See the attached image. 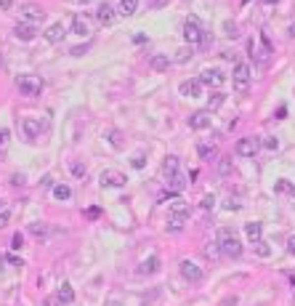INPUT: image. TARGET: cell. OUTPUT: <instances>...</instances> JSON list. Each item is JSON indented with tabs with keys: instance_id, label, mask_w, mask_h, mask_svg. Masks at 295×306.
<instances>
[{
	"instance_id": "4",
	"label": "cell",
	"mask_w": 295,
	"mask_h": 306,
	"mask_svg": "<svg viewBox=\"0 0 295 306\" xmlns=\"http://www.w3.org/2000/svg\"><path fill=\"white\" fill-rule=\"evenodd\" d=\"M202 35H205V30H202L200 19H197V16H189L186 22H183V40H186L189 45H200Z\"/></svg>"
},
{
	"instance_id": "39",
	"label": "cell",
	"mask_w": 295,
	"mask_h": 306,
	"mask_svg": "<svg viewBox=\"0 0 295 306\" xmlns=\"http://www.w3.org/2000/svg\"><path fill=\"white\" fill-rule=\"evenodd\" d=\"M144 162H147V157H144V154H133L130 165H133V168H139V171H141V168H144Z\"/></svg>"
},
{
	"instance_id": "51",
	"label": "cell",
	"mask_w": 295,
	"mask_h": 306,
	"mask_svg": "<svg viewBox=\"0 0 295 306\" xmlns=\"http://www.w3.org/2000/svg\"><path fill=\"white\" fill-rule=\"evenodd\" d=\"M285 115H287V109H285V107H279V109H277V120H282Z\"/></svg>"
},
{
	"instance_id": "40",
	"label": "cell",
	"mask_w": 295,
	"mask_h": 306,
	"mask_svg": "<svg viewBox=\"0 0 295 306\" xmlns=\"http://www.w3.org/2000/svg\"><path fill=\"white\" fill-rule=\"evenodd\" d=\"M224 208H226V211H239V208H242V205L237 203V200H232V197H229V200H226V203H224Z\"/></svg>"
},
{
	"instance_id": "11",
	"label": "cell",
	"mask_w": 295,
	"mask_h": 306,
	"mask_svg": "<svg viewBox=\"0 0 295 306\" xmlns=\"http://www.w3.org/2000/svg\"><path fill=\"white\" fill-rule=\"evenodd\" d=\"M157 272H160V258H157V256L144 258V261L136 266V275H139V277H149V275H157Z\"/></svg>"
},
{
	"instance_id": "29",
	"label": "cell",
	"mask_w": 295,
	"mask_h": 306,
	"mask_svg": "<svg viewBox=\"0 0 295 306\" xmlns=\"http://www.w3.org/2000/svg\"><path fill=\"white\" fill-rule=\"evenodd\" d=\"M69 171H72V176H75V179H85V173H88V168L83 165V162H69Z\"/></svg>"
},
{
	"instance_id": "19",
	"label": "cell",
	"mask_w": 295,
	"mask_h": 306,
	"mask_svg": "<svg viewBox=\"0 0 295 306\" xmlns=\"http://www.w3.org/2000/svg\"><path fill=\"white\" fill-rule=\"evenodd\" d=\"M149 67L154 69V72H168V67H170V59L165 54H154L152 59H149Z\"/></svg>"
},
{
	"instance_id": "3",
	"label": "cell",
	"mask_w": 295,
	"mask_h": 306,
	"mask_svg": "<svg viewBox=\"0 0 295 306\" xmlns=\"http://www.w3.org/2000/svg\"><path fill=\"white\" fill-rule=\"evenodd\" d=\"M250 64L247 61H237L234 64V72H232V83H234V88L239 91V93H245L247 86H250Z\"/></svg>"
},
{
	"instance_id": "21",
	"label": "cell",
	"mask_w": 295,
	"mask_h": 306,
	"mask_svg": "<svg viewBox=\"0 0 295 306\" xmlns=\"http://www.w3.org/2000/svg\"><path fill=\"white\" fill-rule=\"evenodd\" d=\"M274 192L277 194H285V197H295V184L287 179H279L277 184H274Z\"/></svg>"
},
{
	"instance_id": "1",
	"label": "cell",
	"mask_w": 295,
	"mask_h": 306,
	"mask_svg": "<svg viewBox=\"0 0 295 306\" xmlns=\"http://www.w3.org/2000/svg\"><path fill=\"white\" fill-rule=\"evenodd\" d=\"M218 248H221V253H224V256L237 258L239 253H242V243H239L237 232L229 229V226H224V229L218 232Z\"/></svg>"
},
{
	"instance_id": "52",
	"label": "cell",
	"mask_w": 295,
	"mask_h": 306,
	"mask_svg": "<svg viewBox=\"0 0 295 306\" xmlns=\"http://www.w3.org/2000/svg\"><path fill=\"white\" fill-rule=\"evenodd\" d=\"M56 304H59V301H56V296H54V298H48V301H45L43 306H56Z\"/></svg>"
},
{
	"instance_id": "23",
	"label": "cell",
	"mask_w": 295,
	"mask_h": 306,
	"mask_svg": "<svg viewBox=\"0 0 295 306\" xmlns=\"http://www.w3.org/2000/svg\"><path fill=\"white\" fill-rule=\"evenodd\" d=\"M72 32H75V35H88V22H85V16H80V14H77V16H72Z\"/></svg>"
},
{
	"instance_id": "10",
	"label": "cell",
	"mask_w": 295,
	"mask_h": 306,
	"mask_svg": "<svg viewBox=\"0 0 295 306\" xmlns=\"http://www.w3.org/2000/svg\"><path fill=\"white\" fill-rule=\"evenodd\" d=\"M98 181H101V186H125V176H122L120 171H101V176H98Z\"/></svg>"
},
{
	"instance_id": "12",
	"label": "cell",
	"mask_w": 295,
	"mask_h": 306,
	"mask_svg": "<svg viewBox=\"0 0 295 306\" xmlns=\"http://www.w3.org/2000/svg\"><path fill=\"white\" fill-rule=\"evenodd\" d=\"M202 88H205V86H202L200 80H183L178 91H181V96H186V99H200Z\"/></svg>"
},
{
	"instance_id": "44",
	"label": "cell",
	"mask_w": 295,
	"mask_h": 306,
	"mask_svg": "<svg viewBox=\"0 0 295 306\" xmlns=\"http://www.w3.org/2000/svg\"><path fill=\"white\" fill-rule=\"evenodd\" d=\"M264 147H266V149H271V152H274V149L279 147V141H277V139H266V141H264Z\"/></svg>"
},
{
	"instance_id": "30",
	"label": "cell",
	"mask_w": 295,
	"mask_h": 306,
	"mask_svg": "<svg viewBox=\"0 0 295 306\" xmlns=\"http://www.w3.org/2000/svg\"><path fill=\"white\" fill-rule=\"evenodd\" d=\"M107 141H109L115 149H120V147H122V133H120V131H107Z\"/></svg>"
},
{
	"instance_id": "20",
	"label": "cell",
	"mask_w": 295,
	"mask_h": 306,
	"mask_svg": "<svg viewBox=\"0 0 295 306\" xmlns=\"http://www.w3.org/2000/svg\"><path fill=\"white\" fill-rule=\"evenodd\" d=\"M245 234H247V240L255 245V243H261V234H264V226L258 224V221H250V224L245 226Z\"/></svg>"
},
{
	"instance_id": "50",
	"label": "cell",
	"mask_w": 295,
	"mask_h": 306,
	"mask_svg": "<svg viewBox=\"0 0 295 306\" xmlns=\"http://www.w3.org/2000/svg\"><path fill=\"white\" fill-rule=\"evenodd\" d=\"M8 261H11V266H22V258H16V256H11Z\"/></svg>"
},
{
	"instance_id": "37",
	"label": "cell",
	"mask_w": 295,
	"mask_h": 306,
	"mask_svg": "<svg viewBox=\"0 0 295 306\" xmlns=\"http://www.w3.org/2000/svg\"><path fill=\"white\" fill-rule=\"evenodd\" d=\"M202 208H205V211H213V208H215V197H213V194H205V197H202V203H200Z\"/></svg>"
},
{
	"instance_id": "5",
	"label": "cell",
	"mask_w": 295,
	"mask_h": 306,
	"mask_svg": "<svg viewBox=\"0 0 295 306\" xmlns=\"http://www.w3.org/2000/svg\"><path fill=\"white\" fill-rule=\"evenodd\" d=\"M261 144H264V141H261L258 136H245V139L237 141V147H234V149H237L239 157H253V154H258Z\"/></svg>"
},
{
	"instance_id": "49",
	"label": "cell",
	"mask_w": 295,
	"mask_h": 306,
	"mask_svg": "<svg viewBox=\"0 0 295 306\" xmlns=\"http://www.w3.org/2000/svg\"><path fill=\"white\" fill-rule=\"evenodd\" d=\"M154 8H162V5H168V0H152Z\"/></svg>"
},
{
	"instance_id": "41",
	"label": "cell",
	"mask_w": 295,
	"mask_h": 306,
	"mask_svg": "<svg viewBox=\"0 0 295 306\" xmlns=\"http://www.w3.org/2000/svg\"><path fill=\"white\" fill-rule=\"evenodd\" d=\"M88 48H90V45H77V48H72L69 54L72 56H83V54H88Z\"/></svg>"
},
{
	"instance_id": "8",
	"label": "cell",
	"mask_w": 295,
	"mask_h": 306,
	"mask_svg": "<svg viewBox=\"0 0 295 306\" xmlns=\"http://www.w3.org/2000/svg\"><path fill=\"white\" fill-rule=\"evenodd\" d=\"M197 80H200L202 86H207V88H221L226 83V75L221 72V69H202Z\"/></svg>"
},
{
	"instance_id": "36",
	"label": "cell",
	"mask_w": 295,
	"mask_h": 306,
	"mask_svg": "<svg viewBox=\"0 0 295 306\" xmlns=\"http://www.w3.org/2000/svg\"><path fill=\"white\" fill-rule=\"evenodd\" d=\"M224 32H226V37H237V35H239V32H237V24H234V22H226V24H224Z\"/></svg>"
},
{
	"instance_id": "43",
	"label": "cell",
	"mask_w": 295,
	"mask_h": 306,
	"mask_svg": "<svg viewBox=\"0 0 295 306\" xmlns=\"http://www.w3.org/2000/svg\"><path fill=\"white\" fill-rule=\"evenodd\" d=\"M287 253H290V256H295V234H290V237H287Z\"/></svg>"
},
{
	"instance_id": "24",
	"label": "cell",
	"mask_w": 295,
	"mask_h": 306,
	"mask_svg": "<svg viewBox=\"0 0 295 306\" xmlns=\"http://www.w3.org/2000/svg\"><path fill=\"white\" fill-rule=\"evenodd\" d=\"M183 224H186V218H183V216H168L165 229H168L170 234H178V232H183Z\"/></svg>"
},
{
	"instance_id": "33",
	"label": "cell",
	"mask_w": 295,
	"mask_h": 306,
	"mask_svg": "<svg viewBox=\"0 0 295 306\" xmlns=\"http://www.w3.org/2000/svg\"><path fill=\"white\" fill-rule=\"evenodd\" d=\"M255 253H258L261 258H268V256H271V248H268L264 240H261V243H255Z\"/></svg>"
},
{
	"instance_id": "15",
	"label": "cell",
	"mask_w": 295,
	"mask_h": 306,
	"mask_svg": "<svg viewBox=\"0 0 295 306\" xmlns=\"http://www.w3.org/2000/svg\"><path fill=\"white\" fill-rule=\"evenodd\" d=\"M22 131H24L27 139H37V136H40V120H37V117H24Z\"/></svg>"
},
{
	"instance_id": "28",
	"label": "cell",
	"mask_w": 295,
	"mask_h": 306,
	"mask_svg": "<svg viewBox=\"0 0 295 306\" xmlns=\"http://www.w3.org/2000/svg\"><path fill=\"white\" fill-rule=\"evenodd\" d=\"M197 152H200L202 160H213L215 157V147L213 144H200V147H197Z\"/></svg>"
},
{
	"instance_id": "14",
	"label": "cell",
	"mask_w": 295,
	"mask_h": 306,
	"mask_svg": "<svg viewBox=\"0 0 295 306\" xmlns=\"http://www.w3.org/2000/svg\"><path fill=\"white\" fill-rule=\"evenodd\" d=\"M43 35H45V40H48V43H61L64 35H67V27H64L61 22H56V24H51Z\"/></svg>"
},
{
	"instance_id": "32",
	"label": "cell",
	"mask_w": 295,
	"mask_h": 306,
	"mask_svg": "<svg viewBox=\"0 0 295 306\" xmlns=\"http://www.w3.org/2000/svg\"><path fill=\"white\" fill-rule=\"evenodd\" d=\"M224 101H226V96H224V93H213V96H210V104H207V109L213 112V109H218Z\"/></svg>"
},
{
	"instance_id": "25",
	"label": "cell",
	"mask_w": 295,
	"mask_h": 306,
	"mask_svg": "<svg viewBox=\"0 0 295 306\" xmlns=\"http://www.w3.org/2000/svg\"><path fill=\"white\" fill-rule=\"evenodd\" d=\"M165 181H168V186L173 192H181L183 186H186V176L183 173H176V176H170V179H165Z\"/></svg>"
},
{
	"instance_id": "27",
	"label": "cell",
	"mask_w": 295,
	"mask_h": 306,
	"mask_svg": "<svg viewBox=\"0 0 295 306\" xmlns=\"http://www.w3.org/2000/svg\"><path fill=\"white\" fill-rule=\"evenodd\" d=\"M54 197L64 203V200H69V197H72V189H69L67 184H56V186H54Z\"/></svg>"
},
{
	"instance_id": "45",
	"label": "cell",
	"mask_w": 295,
	"mask_h": 306,
	"mask_svg": "<svg viewBox=\"0 0 295 306\" xmlns=\"http://www.w3.org/2000/svg\"><path fill=\"white\" fill-rule=\"evenodd\" d=\"M85 216H88V218H98V216H101V211H98V208H88Z\"/></svg>"
},
{
	"instance_id": "56",
	"label": "cell",
	"mask_w": 295,
	"mask_h": 306,
	"mask_svg": "<svg viewBox=\"0 0 295 306\" xmlns=\"http://www.w3.org/2000/svg\"><path fill=\"white\" fill-rule=\"evenodd\" d=\"M0 211H3V200H0Z\"/></svg>"
},
{
	"instance_id": "2",
	"label": "cell",
	"mask_w": 295,
	"mask_h": 306,
	"mask_svg": "<svg viewBox=\"0 0 295 306\" xmlns=\"http://www.w3.org/2000/svg\"><path fill=\"white\" fill-rule=\"evenodd\" d=\"M16 88H19V93H22V96H27V99H35V96L43 93L45 83H43L37 75H22V77L16 80Z\"/></svg>"
},
{
	"instance_id": "54",
	"label": "cell",
	"mask_w": 295,
	"mask_h": 306,
	"mask_svg": "<svg viewBox=\"0 0 295 306\" xmlns=\"http://www.w3.org/2000/svg\"><path fill=\"white\" fill-rule=\"evenodd\" d=\"M264 3H268V5H274V3H279V0H264Z\"/></svg>"
},
{
	"instance_id": "13",
	"label": "cell",
	"mask_w": 295,
	"mask_h": 306,
	"mask_svg": "<svg viewBox=\"0 0 295 306\" xmlns=\"http://www.w3.org/2000/svg\"><path fill=\"white\" fill-rule=\"evenodd\" d=\"M14 35L19 37V40L30 43V40H35V37H37V30H35V24L22 22V24H16V27H14Z\"/></svg>"
},
{
	"instance_id": "38",
	"label": "cell",
	"mask_w": 295,
	"mask_h": 306,
	"mask_svg": "<svg viewBox=\"0 0 295 306\" xmlns=\"http://www.w3.org/2000/svg\"><path fill=\"white\" fill-rule=\"evenodd\" d=\"M30 232L35 234V237H43V234L48 232V229H45V224H30Z\"/></svg>"
},
{
	"instance_id": "31",
	"label": "cell",
	"mask_w": 295,
	"mask_h": 306,
	"mask_svg": "<svg viewBox=\"0 0 295 306\" xmlns=\"http://www.w3.org/2000/svg\"><path fill=\"white\" fill-rule=\"evenodd\" d=\"M192 54H194V48H192V45H186V48H181V51H178V56H176V61H178V64H186L189 59H192Z\"/></svg>"
},
{
	"instance_id": "35",
	"label": "cell",
	"mask_w": 295,
	"mask_h": 306,
	"mask_svg": "<svg viewBox=\"0 0 295 306\" xmlns=\"http://www.w3.org/2000/svg\"><path fill=\"white\" fill-rule=\"evenodd\" d=\"M218 173H221V176H229V173H232V160H226V157L221 160V162H218Z\"/></svg>"
},
{
	"instance_id": "6",
	"label": "cell",
	"mask_w": 295,
	"mask_h": 306,
	"mask_svg": "<svg viewBox=\"0 0 295 306\" xmlns=\"http://www.w3.org/2000/svg\"><path fill=\"white\" fill-rule=\"evenodd\" d=\"M210 122H213L210 109H197V112L189 115V128L192 131H205V128H210Z\"/></svg>"
},
{
	"instance_id": "48",
	"label": "cell",
	"mask_w": 295,
	"mask_h": 306,
	"mask_svg": "<svg viewBox=\"0 0 295 306\" xmlns=\"http://www.w3.org/2000/svg\"><path fill=\"white\" fill-rule=\"evenodd\" d=\"M5 139H8V131H0V147H5Z\"/></svg>"
},
{
	"instance_id": "17",
	"label": "cell",
	"mask_w": 295,
	"mask_h": 306,
	"mask_svg": "<svg viewBox=\"0 0 295 306\" xmlns=\"http://www.w3.org/2000/svg\"><path fill=\"white\" fill-rule=\"evenodd\" d=\"M170 216H183L189 218V203L181 197H170Z\"/></svg>"
},
{
	"instance_id": "34",
	"label": "cell",
	"mask_w": 295,
	"mask_h": 306,
	"mask_svg": "<svg viewBox=\"0 0 295 306\" xmlns=\"http://www.w3.org/2000/svg\"><path fill=\"white\" fill-rule=\"evenodd\" d=\"M11 248H14V250H22L24 248V234H14V237H11Z\"/></svg>"
},
{
	"instance_id": "22",
	"label": "cell",
	"mask_w": 295,
	"mask_h": 306,
	"mask_svg": "<svg viewBox=\"0 0 295 306\" xmlns=\"http://www.w3.org/2000/svg\"><path fill=\"white\" fill-rule=\"evenodd\" d=\"M176 173H178V157L170 154V157H165V162H162V176L170 179V176H176Z\"/></svg>"
},
{
	"instance_id": "46",
	"label": "cell",
	"mask_w": 295,
	"mask_h": 306,
	"mask_svg": "<svg viewBox=\"0 0 295 306\" xmlns=\"http://www.w3.org/2000/svg\"><path fill=\"white\" fill-rule=\"evenodd\" d=\"M210 40H213V37H210V32H205V35H202V40H200V45L205 48V45H210Z\"/></svg>"
},
{
	"instance_id": "53",
	"label": "cell",
	"mask_w": 295,
	"mask_h": 306,
	"mask_svg": "<svg viewBox=\"0 0 295 306\" xmlns=\"http://www.w3.org/2000/svg\"><path fill=\"white\" fill-rule=\"evenodd\" d=\"M104 306H122V304H120V301H107Z\"/></svg>"
},
{
	"instance_id": "47",
	"label": "cell",
	"mask_w": 295,
	"mask_h": 306,
	"mask_svg": "<svg viewBox=\"0 0 295 306\" xmlns=\"http://www.w3.org/2000/svg\"><path fill=\"white\" fill-rule=\"evenodd\" d=\"M11 5H14V0H0V8H3V11H8Z\"/></svg>"
},
{
	"instance_id": "42",
	"label": "cell",
	"mask_w": 295,
	"mask_h": 306,
	"mask_svg": "<svg viewBox=\"0 0 295 306\" xmlns=\"http://www.w3.org/2000/svg\"><path fill=\"white\" fill-rule=\"evenodd\" d=\"M8 221H11V211H5V208H3V211H0V226H5Z\"/></svg>"
},
{
	"instance_id": "55",
	"label": "cell",
	"mask_w": 295,
	"mask_h": 306,
	"mask_svg": "<svg viewBox=\"0 0 295 306\" xmlns=\"http://www.w3.org/2000/svg\"><path fill=\"white\" fill-rule=\"evenodd\" d=\"M3 261H5V258H3V256H0V269H3Z\"/></svg>"
},
{
	"instance_id": "16",
	"label": "cell",
	"mask_w": 295,
	"mask_h": 306,
	"mask_svg": "<svg viewBox=\"0 0 295 306\" xmlns=\"http://www.w3.org/2000/svg\"><path fill=\"white\" fill-rule=\"evenodd\" d=\"M56 301L61 304V306H69L72 301H75V288H72L69 282H64L61 288L56 290Z\"/></svg>"
},
{
	"instance_id": "26",
	"label": "cell",
	"mask_w": 295,
	"mask_h": 306,
	"mask_svg": "<svg viewBox=\"0 0 295 306\" xmlns=\"http://www.w3.org/2000/svg\"><path fill=\"white\" fill-rule=\"evenodd\" d=\"M136 8H139V0H120V14L122 16L136 14Z\"/></svg>"
},
{
	"instance_id": "9",
	"label": "cell",
	"mask_w": 295,
	"mask_h": 306,
	"mask_svg": "<svg viewBox=\"0 0 295 306\" xmlns=\"http://www.w3.org/2000/svg\"><path fill=\"white\" fill-rule=\"evenodd\" d=\"M178 269H181V277L186 279V282H200V279L205 277V272H202V266H197L194 261H189V258H186V261H181V266H178Z\"/></svg>"
},
{
	"instance_id": "18",
	"label": "cell",
	"mask_w": 295,
	"mask_h": 306,
	"mask_svg": "<svg viewBox=\"0 0 295 306\" xmlns=\"http://www.w3.org/2000/svg\"><path fill=\"white\" fill-rule=\"evenodd\" d=\"M96 19L101 24H112L115 22V8L109 3H101V5H98V11H96Z\"/></svg>"
},
{
	"instance_id": "7",
	"label": "cell",
	"mask_w": 295,
	"mask_h": 306,
	"mask_svg": "<svg viewBox=\"0 0 295 306\" xmlns=\"http://www.w3.org/2000/svg\"><path fill=\"white\" fill-rule=\"evenodd\" d=\"M19 16H22V22H27V24H40L45 19V11L35 3H24L22 8H19Z\"/></svg>"
}]
</instances>
